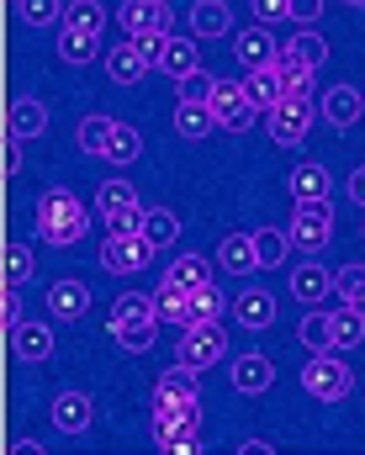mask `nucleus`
<instances>
[{"label":"nucleus","instance_id":"obj_23","mask_svg":"<svg viewBox=\"0 0 365 455\" xmlns=\"http://www.w3.org/2000/svg\"><path fill=\"white\" fill-rule=\"evenodd\" d=\"M334 191V175L318 164V159H302L297 170H291V196L297 202H318V196H329Z\"/></svg>","mask_w":365,"mask_h":455},{"label":"nucleus","instance_id":"obj_52","mask_svg":"<svg viewBox=\"0 0 365 455\" xmlns=\"http://www.w3.org/2000/svg\"><path fill=\"white\" fill-rule=\"evenodd\" d=\"M21 143H27V138L5 132V175H16V170H21Z\"/></svg>","mask_w":365,"mask_h":455},{"label":"nucleus","instance_id":"obj_43","mask_svg":"<svg viewBox=\"0 0 365 455\" xmlns=\"http://www.w3.org/2000/svg\"><path fill=\"white\" fill-rule=\"evenodd\" d=\"M138 154H143V132L138 127H127V122H117V138H112V164H138Z\"/></svg>","mask_w":365,"mask_h":455},{"label":"nucleus","instance_id":"obj_16","mask_svg":"<svg viewBox=\"0 0 365 455\" xmlns=\"http://www.w3.org/2000/svg\"><path fill=\"white\" fill-rule=\"evenodd\" d=\"M270 381H275V365H270L265 355H239V360H234V392L259 397V392H270Z\"/></svg>","mask_w":365,"mask_h":455},{"label":"nucleus","instance_id":"obj_18","mask_svg":"<svg viewBox=\"0 0 365 455\" xmlns=\"http://www.w3.org/2000/svg\"><path fill=\"white\" fill-rule=\"evenodd\" d=\"M218 265L228 275H254L259 270V249H254V233H228L223 249H218Z\"/></svg>","mask_w":365,"mask_h":455},{"label":"nucleus","instance_id":"obj_20","mask_svg":"<svg viewBox=\"0 0 365 455\" xmlns=\"http://www.w3.org/2000/svg\"><path fill=\"white\" fill-rule=\"evenodd\" d=\"M107 75H112L117 85H138V80L148 75V59L138 53V43H132V37L117 43V48H107Z\"/></svg>","mask_w":365,"mask_h":455},{"label":"nucleus","instance_id":"obj_14","mask_svg":"<svg viewBox=\"0 0 365 455\" xmlns=\"http://www.w3.org/2000/svg\"><path fill=\"white\" fill-rule=\"evenodd\" d=\"M329 291H334V270H323L318 259H307V265L291 270V297H297V302L313 307V302H323Z\"/></svg>","mask_w":365,"mask_h":455},{"label":"nucleus","instance_id":"obj_38","mask_svg":"<svg viewBox=\"0 0 365 455\" xmlns=\"http://www.w3.org/2000/svg\"><path fill=\"white\" fill-rule=\"evenodd\" d=\"M275 64H281V80H286V96H307V101H313V75H318V69H307V64H297L291 53H275Z\"/></svg>","mask_w":365,"mask_h":455},{"label":"nucleus","instance_id":"obj_19","mask_svg":"<svg viewBox=\"0 0 365 455\" xmlns=\"http://www.w3.org/2000/svg\"><path fill=\"white\" fill-rule=\"evenodd\" d=\"M234 318H239L243 329H270L275 323V297L265 286H249V291H239V302H234Z\"/></svg>","mask_w":365,"mask_h":455},{"label":"nucleus","instance_id":"obj_53","mask_svg":"<svg viewBox=\"0 0 365 455\" xmlns=\"http://www.w3.org/2000/svg\"><path fill=\"white\" fill-rule=\"evenodd\" d=\"M350 196H355V202L365 207V164L355 170V175H350Z\"/></svg>","mask_w":365,"mask_h":455},{"label":"nucleus","instance_id":"obj_13","mask_svg":"<svg viewBox=\"0 0 365 455\" xmlns=\"http://www.w3.org/2000/svg\"><path fill=\"white\" fill-rule=\"evenodd\" d=\"M243 91L259 112H270L275 101H286V80H281V64H265V69H249L243 75Z\"/></svg>","mask_w":365,"mask_h":455},{"label":"nucleus","instance_id":"obj_10","mask_svg":"<svg viewBox=\"0 0 365 455\" xmlns=\"http://www.w3.org/2000/svg\"><path fill=\"white\" fill-rule=\"evenodd\" d=\"M85 307H91V286H85V281H53V286H48V313H53L59 323L85 318Z\"/></svg>","mask_w":365,"mask_h":455},{"label":"nucleus","instance_id":"obj_32","mask_svg":"<svg viewBox=\"0 0 365 455\" xmlns=\"http://www.w3.org/2000/svg\"><path fill=\"white\" fill-rule=\"evenodd\" d=\"M64 0H16V16L27 21V27H37V32H48V27H64Z\"/></svg>","mask_w":365,"mask_h":455},{"label":"nucleus","instance_id":"obj_36","mask_svg":"<svg viewBox=\"0 0 365 455\" xmlns=\"http://www.w3.org/2000/svg\"><path fill=\"white\" fill-rule=\"evenodd\" d=\"M365 339V313H355L350 302L334 313V349H355Z\"/></svg>","mask_w":365,"mask_h":455},{"label":"nucleus","instance_id":"obj_17","mask_svg":"<svg viewBox=\"0 0 365 455\" xmlns=\"http://www.w3.org/2000/svg\"><path fill=\"white\" fill-rule=\"evenodd\" d=\"M112 138H117V116H107V112L85 116L80 132H75L80 154H91V159H107V154H112Z\"/></svg>","mask_w":365,"mask_h":455},{"label":"nucleus","instance_id":"obj_30","mask_svg":"<svg viewBox=\"0 0 365 455\" xmlns=\"http://www.w3.org/2000/svg\"><path fill=\"white\" fill-rule=\"evenodd\" d=\"M164 281H175V286L196 291V286H207V281H212V259H202V254H180V259H170Z\"/></svg>","mask_w":365,"mask_h":455},{"label":"nucleus","instance_id":"obj_47","mask_svg":"<svg viewBox=\"0 0 365 455\" xmlns=\"http://www.w3.org/2000/svg\"><path fill=\"white\" fill-rule=\"evenodd\" d=\"M143 218H148V207H117V212H107V233H143Z\"/></svg>","mask_w":365,"mask_h":455},{"label":"nucleus","instance_id":"obj_44","mask_svg":"<svg viewBox=\"0 0 365 455\" xmlns=\"http://www.w3.org/2000/svg\"><path fill=\"white\" fill-rule=\"evenodd\" d=\"M27 281H32V249L5 243V286H27Z\"/></svg>","mask_w":365,"mask_h":455},{"label":"nucleus","instance_id":"obj_7","mask_svg":"<svg viewBox=\"0 0 365 455\" xmlns=\"http://www.w3.org/2000/svg\"><path fill=\"white\" fill-rule=\"evenodd\" d=\"M154 254H159V249H154L143 233H107V243H101V270H112V275H138Z\"/></svg>","mask_w":365,"mask_h":455},{"label":"nucleus","instance_id":"obj_54","mask_svg":"<svg viewBox=\"0 0 365 455\" xmlns=\"http://www.w3.org/2000/svg\"><path fill=\"white\" fill-rule=\"evenodd\" d=\"M11 455H43V445H37V440H16V445H11Z\"/></svg>","mask_w":365,"mask_h":455},{"label":"nucleus","instance_id":"obj_46","mask_svg":"<svg viewBox=\"0 0 365 455\" xmlns=\"http://www.w3.org/2000/svg\"><path fill=\"white\" fill-rule=\"evenodd\" d=\"M175 85H180V101H207V107H212V85H218V80H212L207 69H191V75H180Z\"/></svg>","mask_w":365,"mask_h":455},{"label":"nucleus","instance_id":"obj_4","mask_svg":"<svg viewBox=\"0 0 365 455\" xmlns=\"http://www.w3.org/2000/svg\"><path fill=\"white\" fill-rule=\"evenodd\" d=\"M223 349H228V329L223 323H191V329H180L175 360L191 365V371H207V365L223 360Z\"/></svg>","mask_w":365,"mask_h":455},{"label":"nucleus","instance_id":"obj_31","mask_svg":"<svg viewBox=\"0 0 365 455\" xmlns=\"http://www.w3.org/2000/svg\"><path fill=\"white\" fill-rule=\"evenodd\" d=\"M159 69H164V75H175V80H180V75H191V69H202V59H196V43H191V37H175V32H170V43H164V59H159Z\"/></svg>","mask_w":365,"mask_h":455},{"label":"nucleus","instance_id":"obj_33","mask_svg":"<svg viewBox=\"0 0 365 455\" xmlns=\"http://www.w3.org/2000/svg\"><path fill=\"white\" fill-rule=\"evenodd\" d=\"M297 339L307 344L313 355L334 349V313H307V318H302V329H297Z\"/></svg>","mask_w":365,"mask_h":455},{"label":"nucleus","instance_id":"obj_22","mask_svg":"<svg viewBox=\"0 0 365 455\" xmlns=\"http://www.w3.org/2000/svg\"><path fill=\"white\" fill-rule=\"evenodd\" d=\"M11 349H16V360L43 365V360L53 355V329H48V323H21V329L11 334Z\"/></svg>","mask_w":365,"mask_h":455},{"label":"nucleus","instance_id":"obj_42","mask_svg":"<svg viewBox=\"0 0 365 455\" xmlns=\"http://www.w3.org/2000/svg\"><path fill=\"white\" fill-rule=\"evenodd\" d=\"M64 27H80V32H101V27H107V11H101L96 0H69V11H64Z\"/></svg>","mask_w":365,"mask_h":455},{"label":"nucleus","instance_id":"obj_51","mask_svg":"<svg viewBox=\"0 0 365 455\" xmlns=\"http://www.w3.org/2000/svg\"><path fill=\"white\" fill-rule=\"evenodd\" d=\"M318 16H323V0H291V21L297 27H313Z\"/></svg>","mask_w":365,"mask_h":455},{"label":"nucleus","instance_id":"obj_15","mask_svg":"<svg viewBox=\"0 0 365 455\" xmlns=\"http://www.w3.org/2000/svg\"><path fill=\"white\" fill-rule=\"evenodd\" d=\"M53 429L59 435H85L91 429V397L85 392H59L53 397Z\"/></svg>","mask_w":365,"mask_h":455},{"label":"nucleus","instance_id":"obj_34","mask_svg":"<svg viewBox=\"0 0 365 455\" xmlns=\"http://www.w3.org/2000/svg\"><path fill=\"white\" fill-rule=\"evenodd\" d=\"M143 238H148L154 249H170V243L180 238V218L164 212V207H148V218H143Z\"/></svg>","mask_w":365,"mask_h":455},{"label":"nucleus","instance_id":"obj_1","mask_svg":"<svg viewBox=\"0 0 365 455\" xmlns=\"http://www.w3.org/2000/svg\"><path fill=\"white\" fill-rule=\"evenodd\" d=\"M37 238L43 243H53V249H75L85 233H91V212H85V202L75 196V191H48V196H37Z\"/></svg>","mask_w":365,"mask_h":455},{"label":"nucleus","instance_id":"obj_45","mask_svg":"<svg viewBox=\"0 0 365 455\" xmlns=\"http://www.w3.org/2000/svg\"><path fill=\"white\" fill-rule=\"evenodd\" d=\"M138 202V191L127 186V180H107L101 191H96V212L107 218V212H117V207H132Z\"/></svg>","mask_w":365,"mask_h":455},{"label":"nucleus","instance_id":"obj_26","mask_svg":"<svg viewBox=\"0 0 365 455\" xmlns=\"http://www.w3.org/2000/svg\"><path fill=\"white\" fill-rule=\"evenodd\" d=\"M101 53V32H80V27H59V59L64 64H91Z\"/></svg>","mask_w":365,"mask_h":455},{"label":"nucleus","instance_id":"obj_8","mask_svg":"<svg viewBox=\"0 0 365 455\" xmlns=\"http://www.w3.org/2000/svg\"><path fill=\"white\" fill-rule=\"evenodd\" d=\"M265 127H270V138H275L281 148H297V143L307 138V127H313V101H307V96L275 101V107L265 112Z\"/></svg>","mask_w":365,"mask_h":455},{"label":"nucleus","instance_id":"obj_9","mask_svg":"<svg viewBox=\"0 0 365 455\" xmlns=\"http://www.w3.org/2000/svg\"><path fill=\"white\" fill-rule=\"evenodd\" d=\"M365 112V91L355 85H334V91H323V116H329V127H339V132H350Z\"/></svg>","mask_w":365,"mask_h":455},{"label":"nucleus","instance_id":"obj_37","mask_svg":"<svg viewBox=\"0 0 365 455\" xmlns=\"http://www.w3.org/2000/svg\"><path fill=\"white\" fill-rule=\"evenodd\" d=\"M154 445L170 455H196L202 451V440H196V429H175V424H154Z\"/></svg>","mask_w":365,"mask_h":455},{"label":"nucleus","instance_id":"obj_48","mask_svg":"<svg viewBox=\"0 0 365 455\" xmlns=\"http://www.w3.org/2000/svg\"><path fill=\"white\" fill-rule=\"evenodd\" d=\"M132 43H138V53L148 59V69L164 59V43H170V32H132Z\"/></svg>","mask_w":365,"mask_h":455},{"label":"nucleus","instance_id":"obj_50","mask_svg":"<svg viewBox=\"0 0 365 455\" xmlns=\"http://www.w3.org/2000/svg\"><path fill=\"white\" fill-rule=\"evenodd\" d=\"M249 5H254V16H259L265 27H270V21H286V16H291V0H249Z\"/></svg>","mask_w":365,"mask_h":455},{"label":"nucleus","instance_id":"obj_24","mask_svg":"<svg viewBox=\"0 0 365 455\" xmlns=\"http://www.w3.org/2000/svg\"><path fill=\"white\" fill-rule=\"evenodd\" d=\"M154 424L202 429V397H154Z\"/></svg>","mask_w":365,"mask_h":455},{"label":"nucleus","instance_id":"obj_21","mask_svg":"<svg viewBox=\"0 0 365 455\" xmlns=\"http://www.w3.org/2000/svg\"><path fill=\"white\" fill-rule=\"evenodd\" d=\"M5 132H16V138H43V132H48V107L32 101V96L11 101V112H5Z\"/></svg>","mask_w":365,"mask_h":455},{"label":"nucleus","instance_id":"obj_49","mask_svg":"<svg viewBox=\"0 0 365 455\" xmlns=\"http://www.w3.org/2000/svg\"><path fill=\"white\" fill-rule=\"evenodd\" d=\"M0 318H5V329H11V334L27 323V318H21V291H16V286H5V297H0Z\"/></svg>","mask_w":365,"mask_h":455},{"label":"nucleus","instance_id":"obj_55","mask_svg":"<svg viewBox=\"0 0 365 455\" xmlns=\"http://www.w3.org/2000/svg\"><path fill=\"white\" fill-rule=\"evenodd\" d=\"M345 5H355V11H365V0H345Z\"/></svg>","mask_w":365,"mask_h":455},{"label":"nucleus","instance_id":"obj_27","mask_svg":"<svg viewBox=\"0 0 365 455\" xmlns=\"http://www.w3.org/2000/svg\"><path fill=\"white\" fill-rule=\"evenodd\" d=\"M212 127H218V112H212L207 101H180V107H175V132H180V138L196 143V138H207Z\"/></svg>","mask_w":365,"mask_h":455},{"label":"nucleus","instance_id":"obj_39","mask_svg":"<svg viewBox=\"0 0 365 455\" xmlns=\"http://www.w3.org/2000/svg\"><path fill=\"white\" fill-rule=\"evenodd\" d=\"M191 323H223V291L212 281L191 291Z\"/></svg>","mask_w":365,"mask_h":455},{"label":"nucleus","instance_id":"obj_3","mask_svg":"<svg viewBox=\"0 0 365 455\" xmlns=\"http://www.w3.org/2000/svg\"><path fill=\"white\" fill-rule=\"evenodd\" d=\"M350 387H355V376H350V365L339 360V349L313 355L307 371H302V392L318 397V403H339V397H350Z\"/></svg>","mask_w":365,"mask_h":455},{"label":"nucleus","instance_id":"obj_11","mask_svg":"<svg viewBox=\"0 0 365 455\" xmlns=\"http://www.w3.org/2000/svg\"><path fill=\"white\" fill-rule=\"evenodd\" d=\"M234 53H239V64L243 69H265V64H275V37H270V27L259 21V27H249V32H239L234 37Z\"/></svg>","mask_w":365,"mask_h":455},{"label":"nucleus","instance_id":"obj_40","mask_svg":"<svg viewBox=\"0 0 365 455\" xmlns=\"http://www.w3.org/2000/svg\"><path fill=\"white\" fill-rule=\"evenodd\" d=\"M334 291H339L355 313H365V265H345V270H334Z\"/></svg>","mask_w":365,"mask_h":455},{"label":"nucleus","instance_id":"obj_12","mask_svg":"<svg viewBox=\"0 0 365 455\" xmlns=\"http://www.w3.org/2000/svg\"><path fill=\"white\" fill-rule=\"evenodd\" d=\"M117 16L127 32H170V5L164 0H122Z\"/></svg>","mask_w":365,"mask_h":455},{"label":"nucleus","instance_id":"obj_2","mask_svg":"<svg viewBox=\"0 0 365 455\" xmlns=\"http://www.w3.org/2000/svg\"><path fill=\"white\" fill-rule=\"evenodd\" d=\"M159 302L154 297H143V291H122L117 302H112V339L127 349V355H143V349H154L159 339Z\"/></svg>","mask_w":365,"mask_h":455},{"label":"nucleus","instance_id":"obj_6","mask_svg":"<svg viewBox=\"0 0 365 455\" xmlns=\"http://www.w3.org/2000/svg\"><path fill=\"white\" fill-rule=\"evenodd\" d=\"M212 112H218V127H223V132H249V127L265 116L249 101L243 80H218V85H212Z\"/></svg>","mask_w":365,"mask_h":455},{"label":"nucleus","instance_id":"obj_41","mask_svg":"<svg viewBox=\"0 0 365 455\" xmlns=\"http://www.w3.org/2000/svg\"><path fill=\"white\" fill-rule=\"evenodd\" d=\"M154 397H196V371L175 360V371H164V376H159Z\"/></svg>","mask_w":365,"mask_h":455},{"label":"nucleus","instance_id":"obj_25","mask_svg":"<svg viewBox=\"0 0 365 455\" xmlns=\"http://www.w3.org/2000/svg\"><path fill=\"white\" fill-rule=\"evenodd\" d=\"M191 32H196V37H223V32H234L228 0H196V5H191Z\"/></svg>","mask_w":365,"mask_h":455},{"label":"nucleus","instance_id":"obj_5","mask_svg":"<svg viewBox=\"0 0 365 455\" xmlns=\"http://www.w3.org/2000/svg\"><path fill=\"white\" fill-rule=\"evenodd\" d=\"M291 243L302 249V254H313V249H323L329 243V233H334V202L329 196H318V202H297V212H291Z\"/></svg>","mask_w":365,"mask_h":455},{"label":"nucleus","instance_id":"obj_28","mask_svg":"<svg viewBox=\"0 0 365 455\" xmlns=\"http://www.w3.org/2000/svg\"><path fill=\"white\" fill-rule=\"evenodd\" d=\"M281 53H291V59H297V64H307V69H323V64H329V43H323V37H318L313 27H302V32H291Z\"/></svg>","mask_w":365,"mask_h":455},{"label":"nucleus","instance_id":"obj_29","mask_svg":"<svg viewBox=\"0 0 365 455\" xmlns=\"http://www.w3.org/2000/svg\"><path fill=\"white\" fill-rule=\"evenodd\" d=\"M154 302H159V318H164V323H175V329H191V291H186V286L164 281V286L154 291Z\"/></svg>","mask_w":365,"mask_h":455},{"label":"nucleus","instance_id":"obj_35","mask_svg":"<svg viewBox=\"0 0 365 455\" xmlns=\"http://www.w3.org/2000/svg\"><path fill=\"white\" fill-rule=\"evenodd\" d=\"M254 249H259V265L270 270V265H281L297 243H291V233H281V228H259V233H254Z\"/></svg>","mask_w":365,"mask_h":455}]
</instances>
